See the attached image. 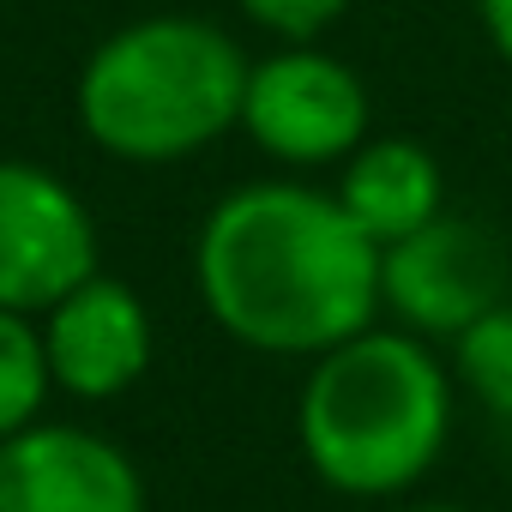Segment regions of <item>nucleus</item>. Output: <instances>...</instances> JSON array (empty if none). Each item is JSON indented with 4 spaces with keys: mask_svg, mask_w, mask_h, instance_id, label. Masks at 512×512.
<instances>
[{
    "mask_svg": "<svg viewBox=\"0 0 512 512\" xmlns=\"http://www.w3.org/2000/svg\"><path fill=\"white\" fill-rule=\"evenodd\" d=\"M500 302H506V253L470 217L440 211L428 229L380 247V308L428 344L434 338L452 344Z\"/></svg>",
    "mask_w": 512,
    "mask_h": 512,
    "instance_id": "obj_6",
    "label": "nucleus"
},
{
    "mask_svg": "<svg viewBox=\"0 0 512 512\" xmlns=\"http://www.w3.org/2000/svg\"><path fill=\"white\" fill-rule=\"evenodd\" d=\"M404 512H470V506H404Z\"/></svg>",
    "mask_w": 512,
    "mask_h": 512,
    "instance_id": "obj_14",
    "label": "nucleus"
},
{
    "mask_svg": "<svg viewBox=\"0 0 512 512\" xmlns=\"http://www.w3.org/2000/svg\"><path fill=\"white\" fill-rule=\"evenodd\" d=\"M43 344H49L55 392L79 404H109L145 380L157 332H151V308L139 302V290L97 272L43 314Z\"/></svg>",
    "mask_w": 512,
    "mask_h": 512,
    "instance_id": "obj_8",
    "label": "nucleus"
},
{
    "mask_svg": "<svg viewBox=\"0 0 512 512\" xmlns=\"http://www.w3.org/2000/svg\"><path fill=\"white\" fill-rule=\"evenodd\" d=\"M452 368L404 326H368L314 356L296 398V446L308 470L350 500L416 488L452 434Z\"/></svg>",
    "mask_w": 512,
    "mask_h": 512,
    "instance_id": "obj_2",
    "label": "nucleus"
},
{
    "mask_svg": "<svg viewBox=\"0 0 512 512\" xmlns=\"http://www.w3.org/2000/svg\"><path fill=\"white\" fill-rule=\"evenodd\" d=\"M85 278H97L85 199L43 163L0 157V308L43 320Z\"/></svg>",
    "mask_w": 512,
    "mask_h": 512,
    "instance_id": "obj_5",
    "label": "nucleus"
},
{
    "mask_svg": "<svg viewBox=\"0 0 512 512\" xmlns=\"http://www.w3.org/2000/svg\"><path fill=\"white\" fill-rule=\"evenodd\" d=\"M452 380L494 410L500 422H512V302L488 308L476 326H464L452 338Z\"/></svg>",
    "mask_w": 512,
    "mask_h": 512,
    "instance_id": "obj_11",
    "label": "nucleus"
},
{
    "mask_svg": "<svg viewBox=\"0 0 512 512\" xmlns=\"http://www.w3.org/2000/svg\"><path fill=\"white\" fill-rule=\"evenodd\" d=\"M49 392H55V368H49L43 320L0 308V440L37 428Z\"/></svg>",
    "mask_w": 512,
    "mask_h": 512,
    "instance_id": "obj_10",
    "label": "nucleus"
},
{
    "mask_svg": "<svg viewBox=\"0 0 512 512\" xmlns=\"http://www.w3.org/2000/svg\"><path fill=\"white\" fill-rule=\"evenodd\" d=\"M0 512H151L139 464L97 428L37 422L0 440Z\"/></svg>",
    "mask_w": 512,
    "mask_h": 512,
    "instance_id": "obj_7",
    "label": "nucleus"
},
{
    "mask_svg": "<svg viewBox=\"0 0 512 512\" xmlns=\"http://www.w3.org/2000/svg\"><path fill=\"white\" fill-rule=\"evenodd\" d=\"M241 133L284 169L350 163L368 145V85L338 55L284 43L247 73Z\"/></svg>",
    "mask_w": 512,
    "mask_h": 512,
    "instance_id": "obj_4",
    "label": "nucleus"
},
{
    "mask_svg": "<svg viewBox=\"0 0 512 512\" xmlns=\"http://www.w3.org/2000/svg\"><path fill=\"white\" fill-rule=\"evenodd\" d=\"M193 284L241 350L314 362L380 320V241L356 229L338 193L247 181L205 211Z\"/></svg>",
    "mask_w": 512,
    "mask_h": 512,
    "instance_id": "obj_1",
    "label": "nucleus"
},
{
    "mask_svg": "<svg viewBox=\"0 0 512 512\" xmlns=\"http://www.w3.org/2000/svg\"><path fill=\"white\" fill-rule=\"evenodd\" d=\"M470 7H476V19H482V31H488L494 55L512 67V0H470Z\"/></svg>",
    "mask_w": 512,
    "mask_h": 512,
    "instance_id": "obj_13",
    "label": "nucleus"
},
{
    "mask_svg": "<svg viewBox=\"0 0 512 512\" xmlns=\"http://www.w3.org/2000/svg\"><path fill=\"white\" fill-rule=\"evenodd\" d=\"M253 61L241 43L187 13H157L109 31L73 85L85 139L121 163H181L241 127Z\"/></svg>",
    "mask_w": 512,
    "mask_h": 512,
    "instance_id": "obj_3",
    "label": "nucleus"
},
{
    "mask_svg": "<svg viewBox=\"0 0 512 512\" xmlns=\"http://www.w3.org/2000/svg\"><path fill=\"white\" fill-rule=\"evenodd\" d=\"M235 7L278 43H314L320 31H332L356 0H235Z\"/></svg>",
    "mask_w": 512,
    "mask_h": 512,
    "instance_id": "obj_12",
    "label": "nucleus"
},
{
    "mask_svg": "<svg viewBox=\"0 0 512 512\" xmlns=\"http://www.w3.org/2000/svg\"><path fill=\"white\" fill-rule=\"evenodd\" d=\"M338 205L356 217V229L380 247L428 229L440 211H446V175H440V157L422 145V139H404V133H380L368 139L350 163H344V181L332 187Z\"/></svg>",
    "mask_w": 512,
    "mask_h": 512,
    "instance_id": "obj_9",
    "label": "nucleus"
}]
</instances>
